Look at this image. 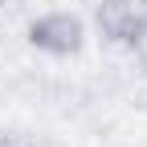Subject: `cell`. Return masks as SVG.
<instances>
[{
    "instance_id": "cell-3",
    "label": "cell",
    "mask_w": 147,
    "mask_h": 147,
    "mask_svg": "<svg viewBox=\"0 0 147 147\" xmlns=\"http://www.w3.org/2000/svg\"><path fill=\"white\" fill-rule=\"evenodd\" d=\"M0 147H8V143H4V139H0Z\"/></svg>"
},
{
    "instance_id": "cell-2",
    "label": "cell",
    "mask_w": 147,
    "mask_h": 147,
    "mask_svg": "<svg viewBox=\"0 0 147 147\" xmlns=\"http://www.w3.org/2000/svg\"><path fill=\"white\" fill-rule=\"evenodd\" d=\"M25 33H29V45L41 49V53H49V57H74V53L86 45V25H82V16L61 12V8L33 16Z\"/></svg>"
},
{
    "instance_id": "cell-4",
    "label": "cell",
    "mask_w": 147,
    "mask_h": 147,
    "mask_svg": "<svg viewBox=\"0 0 147 147\" xmlns=\"http://www.w3.org/2000/svg\"><path fill=\"white\" fill-rule=\"evenodd\" d=\"M0 4H4V0H0Z\"/></svg>"
},
{
    "instance_id": "cell-1",
    "label": "cell",
    "mask_w": 147,
    "mask_h": 147,
    "mask_svg": "<svg viewBox=\"0 0 147 147\" xmlns=\"http://www.w3.org/2000/svg\"><path fill=\"white\" fill-rule=\"evenodd\" d=\"M94 25L110 45L135 49L147 41V0H98Z\"/></svg>"
}]
</instances>
